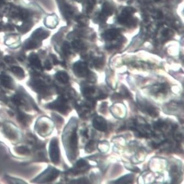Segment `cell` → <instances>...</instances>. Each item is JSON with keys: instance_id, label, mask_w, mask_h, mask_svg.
I'll use <instances>...</instances> for the list:
<instances>
[{"instance_id": "6da1fadb", "label": "cell", "mask_w": 184, "mask_h": 184, "mask_svg": "<svg viewBox=\"0 0 184 184\" xmlns=\"http://www.w3.org/2000/svg\"><path fill=\"white\" fill-rule=\"evenodd\" d=\"M49 153L52 162L55 164H58L60 159V151L58 147V140L56 138H53L51 141Z\"/></svg>"}, {"instance_id": "7a4b0ae2", "label": "cell", "mask_w": 184, "mask_h": 184, "mask_svg": "<svg viewBox=\"0 0 184 184\" xmlns=\"http://www.w3.org/2000/svg\"><path fill=\"white\" fill-rule=\"evenodd\" d=\"M59 174V171L53 168H49L36 179V181H50L55 180Z\"/></svg>"}, {"instance_id": "3957f363", "label": "cell", "mask_w": 184, "mask_h": 184, "mask_svg": "<svg viewBox=\"0 0 184 184\" xmlns=\"http://www.w3.org/2000/svg\"><path fill=\"white\" fill-rule=\"evenodd\" d=\"M139 106L140 107L141 110L145 111L150 116L152 117H156L159 115L158 110L152 105L150 103L145 100H140L138 101Z\"/></svg>"}, {"instance_id": "277c9868", "label": "cell", "mask_w": 184, "mask_h": 184, "mask_svg": "<svg viewBox=\"0 0 184 184\" xmlns=\"http://www.w3.org/2000/svg\"><path fill=\"white\" fill-rule=\"evenodd\" d=\"M73 71L75 75L78 77H87L90 72L87 64L84 62L81 61L77 62L74 65Z\"/></svg>"}, {"instance_id": "5b68a950", "label": "cell", "mask_w": 184, "mask_h": 184, "mask_svg": "<svg viewBox=\"0 0 184 184\" xmlns=\"http://www.w3.org/2000/svg\"><path fill=\"white\" fill-rule=\"evenodd\" d=\"M67 135L69 137H66V141H66V143L69 145V149L71 150V153H73V155H75L78 146V139L76 128L73 130L71 134H67Z\"/></svg>"}, {"instance_id": "8992f818", "label": "cell", "mask_w": 184, "mask_h": 184, "mask_svg": "<svg viewBox=\"0 0 184 184\" xmlns=\"http://www.w3.org/2000/svg\"><path fill=\"white\" fill-rule=\"evenodd\" d=\"M49 108L57 110L63 114H65L68 110V106L66 104V101L61 97H59L55 102L50 104Z\"/></svg>"}, {"instance_id": "52a82bcc", "label": "cell", "mask_w": 184, "mask_h": 184, "mask_svg": "<svg viewBox=\"0 0 184 184\" xmlns=\"http://www.w3.org/2000/svg\"><path fill=\"white\" fill-rule=\"evenodd\" d=\"M169 86L166 84H158L153 85L150 89V92L153 95H165L168 93Z\"/></svg>"}, {"instance_id": "ba28073f", "label": "cell", "mask_w": 184, "mask_h": 184, "mask_svg": "<svg viewBox=\"0 0 184 184\" xmlns=\"http://www.w3.org/2000/svg\"><path fill=\"white\" fill-rule=\"evenodd\" d=\"M94 128L100 131H106L107 128L106 121L101 116H96L94 118L92 122Z\"/></svg>"}, {"instance_id": "9c48e42d", "label": "cell", "mask_w": 184, "mask_h": 184, "mask_svg": "<svg viewBox=\"0 0 184 184\" xmlns=\"http://www.w3.org/2000/svg\"><path fill=\"white\" fill-rule=\"evenodd\" d=\"M119 32L118 29H112L107 30L102 34V37L105 40L111 41L116 39L119 35Z\"/></svg>"}, {"instance_id": "30bf717a", "label": "cell", "mask_w": 184, "mask_h": 184, "mask_svg": "<svg viewBox=\"0 0 184 184\" xmlns=\"http://www.w3.org/2000/svg\"><path fill=\"white\" fill-rule=\"evenodd\" d=\"M0 81L2 85L8 89H13L14 84L13 80L9 76L5 74L0 75Z\"/></svg>"}, {"instance_id": "8fae6325", "label": "cell", "mask_w": 184, "mask_h": 184, "mask_svg": "<svg viewBox=\"0 0 184 184\" xmlns=\"http://www.w3.org/2000/svg\"><path fill=\"white\" fill-rule=\"evenodd\" d=\"M113 7L108 2H105L104 3L102 9V14L104 17L111 16L113 13Z\"/></svg>"}, {"instance_id": "7c38bea8", "label": "cell", "mask_w": 184, "mask_h": 184, "mask_svg": "<svg viewBox=\"0 0 184 184\" xmlns=\"http://www.w3.org/2000/svg\"><path fill=\"white\" fill-rule=\"evenodd\" d=\"M134 179V176L132 174H128L120 178L116 181H114L115 184H131Z\"/></svg>"}, {"instance_id": "4fadbf2b", "label": "cell", "mask_w": 184, "mask_h": 184, "mask_svg": "<svg viewBox=\"0 0 184 184\" xmlns=\"http://www.w3.org/2000/svg\"><path fill=\"white\" fill-rule=\"evenodd\" d=\"M56 78L62 83L66 84L69 80V77L67 73L65 71H58L56 74Z\"/></svg>"}, {"instance_id": "5bb4252c", "label": "cell", "mask_w": 184, "mask_h": 184, "mask_svg": "<svg viewBox=\"0 0 184 184\" xmlns=\"http://www.w3.org/2000/svg\"><path fill=\"white\" fill-rule=\"evenodd\" d=\"M81 90L84 96L89 97H91V96L95 92V88L91 86L85 85L82 87Z\"/></svg>"}, {"instance_id": "9a60e30c", "label": "cell", "mask_w": 184, "mask_h": 184, "mask_svg": "<svg viewBox=\"0 0 184 184\" xmlns=\"http://www.w3.org/2000/svg\"><path fill=\"white\" fill-rule=\"evenodd\" d=\"M49 32H46L42 29H38L34 32L33 34V37L39 40H43L46 39L49 36Z\"/></svg>"}, {"instance_id": "2e32d148", "label": "cell", "mask_w": 184, "mask_h": 184, "mask_svg": "<svg viewBox=\"0 0 184 184\" xmlns=\"http://www.w3.org/2000/svg\"><path fill=\"white\" fill-rule=\"evenodd\" d=\"M11 71L18 78L22 79L24 77V72L23 69L19 67H13L11 68Z\"/></svg>"}, {"instance_id": "e0dca14e", "label": "cell", "mask_w": 184, "mask_h": 184, "mask_svg": "<svg viewBox=\"0 0 184 184\" xmlns=\"http://www.w3.org/2000/svg\"><path fill=\"white\" fill-rule=\"evenodd\" d=\"M29 61L32 63V65H35L36 67L41 68V65L40 61L37 55H35V54H32L31 55L29 58Z\"/></svg>"}, {"instance_id": "ac0fdd59", "label": "cell", "mask_w": 184, "mask_h": 184, "mask_svg": "<svg viewBox=\"0 0 184 184\" xmlns=\"http://www.w3.org/2000/svg\"><path fill=\"white\" fill-rule=\"evenodd\" d=\"M73 47L75 51H79L84 47V44L80 40H74L72 42Z\"/></svg>"}, {"instance_id": "d6986e66", "label": "cell", "mask_w": 184, "mask_h": 184, "mask_svg": "<svg viewBox=\"0 0 184 184\" xmlns=\"http://www.w3.org/2000/svg\"><path fill=\"white\" fill-rule=\"evenodd\" d=\"M62 50H63V53L66 56H68L71 54V46L68 42H65L64 43Z\"/></svg>"}, {"instance_id": "ffe728a7", "label": "cell", "mask_w": 184, "mask_h": 184, "mask_svg": "<svg viewBox=\"0 0 184 184\" xmlns=\"http://www.w3.org/2000/svg\"><path fill=\"white\" fill-rule=\"evenodd\" d=\"M136 12V10L132 7H128L125 8L124 10L122 11V14L123 15H126V16H131L132 14L135 13Z\"/></svg>"}, {"instance_id": "44dd1931", "label": "cell", "mask_w": 184, "mask_h": 184, "mask_svg": "<svg viewBox=\"0 0 184 184\" xmlns=\"http://www.w3.org/2000/svg\"><path fill=\"white\" fill-rule=\"evenodd\" d=\"M17 152H18L20 154L23 155H28L30 153V151L24 146H20L18 147L16 149Z\"/></svg>"}, {"instance_id": "7402d4cb", "label": "cell", "mask_w": 184, "mask_h": 184, "mask_svg": "<svg viewBox=\"0 0 184 184\" xmlns=\"http://www.w3.org/2000/svg\"><path fill=\"white\" fill-rule=\"evenodd\" d=\"M18 119L20 122L22 123L23 124H26V123L28 122L29 118H28L27 116L25 115V114L20 113L18 115Z\"/></svg>"}, {"instance_id": "603a6c76", "label": "cell", "mask_w": 184, "mask_h": 184, "mask_svg": "<svg viewBox=\"0 0 184 184\" xmlns=\"http://www.w3.org/2000/svg\"><path fill=\"white\" fill-rule=\"evenodd\" d=\"M165 126V123L162 120H158L157 122H156L155 124H153L154 128L156 129L160 130L163 129V128H164Z\"/></svg>"}, {"instance_id": "cb8c5ba5", "label": "cell", "mask_w": 184, "mask_h": 184, "mask_svg": "<svg viewBox=\"0 0 184 184\" xmlns=\"http://www.w3.org/2000/svg\"><path fill=\"white\" fill-rule=\"evenodd\" d=\"M104 61L102 58H96L94 62V65L96 68H100L103 66Z\"/></svg>"}, {"instance_id": "d4e9b609", "label": "cell", "mask_w": 184, "mask_h": 184, "mask_svg": "<svg viewBox=\"0 0 184 184\" xmlns=\"http://www.w3.org/2000/svg\"><path fill=\"white\" fill-rule=\"evenodd\" d=\"M96 3V0H87V12H91L95 4Z\"/></svg>"}, {"instance_id": "484cf974", "label": "cell", "mask_w": 184, "mask_h": 184, "mask_svg": "<svg viewBox=\"0 0 184 184\" xmlns=\"http://www.w3.org/2000/svg\"><path fill=\"white\" fill-rule=\"evenodd\" d=\"M87 166V164L86 161H85L83 159H81L79 161H78L77 163V168H80V169L83 168H85Z\"/></svg>"}, {"instance_id": "4316f807", "label": "cell", "mask_w": 184, "mask_h": 184, "mask_svg": "<svg viewBox=\"0 0 184 184\" xmlns=\"http://www.w3.org/2000/svg\"><path fill=\"white\" fill-rule=\"evenodd\" d=\"M95 149V142L94 141H90L87 143L86 147V150L88 152H92Z\"/></svg>"}, {"instance_id": "83f0119b", "label": "cell", "mask_w": 184, "mask_h": 184, "mask_svg": "<svg viewBox=\"0 0 184 184\" xmlns=\"http://www.w3.org/2000/svg\"><path fill=\"white\" fill-rule=\"evenodd\" d=\"M38 47V44L32 41H29L26 44V48L28 49H35Z\"/></svg>"}, {"instance_id": "f1b7e54d", "label": "cell", "mask_w": 184, "mask_h": 184, "mask_svg": "<svg viewBox=\"0 0 184 184\" xmlns=\"http://www.w3.org/2000/svg\"><path fill=\"white\" fill-rule=\"evenodd\" d=\"M77 181H78V182H75V184H88L89 183V180L85 178H80L78 180H77Z\"/></svg>"}, {"instance_id": "f546056e", "label": "cell", "mask_w": 184, "mask_h": 184, "mask_svg": "<svg viewBox=\"0 0 184 184\" xmlns=\"http://www.w3.org/2000/svg\"><path fill=\"white\" fill-rule=\"evenodd\" d=\"M121 94L123 95V96H125V97H128V96H129V92H128V91L126 89V87H125V88H122V89Z\"/></svg>"}, {"instance_id": "4dcf8cb0", "label": "cell", "mask_w": 184, "mask_h": 184, "mask_svg": "<svg viewBox=\"0 0 184 184\" xmlns=\"http://www.w3.org/2000/svg\"><path fill=\"white\" fill-rule=\"evenodd\" d=\"M5 61L7 63H12L14 61V59L12 57H10V56H6L4 58Z\"/></svg>"}, {"instance_id": "1f68e13d", "label": "cell", "mask_w": 184, "mask_h": 184, "mask_svg": "<svg viewBox=\"0 0 184 184\" xmlns=\"http://www.w3.org/2000/svg\"><path fill=\"white\" fill-rule=\"evenodd\" d=\"M45 68L47 69H51V68H52V66H51V63H50V62L49 61H46L45 62Z\"/></svg>"}, {"instance_id": "d6a6232c", "label": "cell", "mask_w": 184, "mask_h": 184, "mask_svg": "<svg viewBox=\"0 0 184 184\" xmlns=\"http://www.w3.org/2000/svg\"><path fill=\"white\" fill-rule=\"evenodd\" d=\"M170 30H164L163 32V35L165 36V37H168L170 35Z\"/></svg>"}, {"instance_id": "836d02e7", "label": "cell", "mask_w": 184, "mask_h": 184, "mask_svg": "<svg viewBox=\"0 0 184 184\" xmlns=\"http://www.w3.org/2000/svg\"><path fill=\"white\" fill-rule=\"evenodd\" d=\"M52 58H53V62H54V63H55V65H57V64H58V60H57V59L56 58V57H52Z\"/></svg>"}, {"instance_id": "e575fe53", "label": "cell", "mask_w": 184, "mask_h": 184, "mask_svg": "<svg viewBox=\"0 0 184 184\" xmlns=\"http://www.w3.org/2000/svg\"><path fill=\"white\" fill-rule=\"evenodd\" d=\"M74 1L78 2H80L81 1V0H74Z\"/></svg>"}]
</instances>
